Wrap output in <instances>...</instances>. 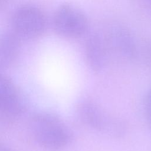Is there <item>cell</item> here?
Wrapping results in <instances>:
<instances>
[{
  "label": "cell",
  "instance_id": "1",
  "mask_svg": "<svg viewBox=\"0 0 151 151\" xmlns=\"http://www.w3.org/2000/svg\"><path fill=\"white\" fill-rule=\"evenodd\" d=\"M31 130L37 143L47 151H60L72 140L70 129L58 116L48 112L35 114L30 122Z\"/></svg>",
  "mask_w": 151,
  "mask_h": 151
},
{
  "label": "cell",
  "instance_id": "2",
  "mask_svg": "<svg viewBox=\"0 0 151 151\" xmlns=\"http://www.w3.org/2000/svg\"><path fill=\"white\" fill-rule=\"evenodd\" d=\"M11 31L20 40H31L42 35L47 28V18L43 11L32 5H22L13 12Z\"/></svg>",
  "mask_w": 151,
  "mask_h": 151
},
{
  "label": "cell",
  "instance_id": "3",
  "mask_svg": "<svg viewBox=\"0 0 151 151\" xmlns=\"http://www.w3.org/2000/svg\"><path fill=\"white\" fill-rule=\"evenodd\" d=\"M81 120L91 128L113 137H119L125 131L124 123L118 117L106 111L96 103L86 100L78 106Z\"/></svg>",
  "mask_w": 151,
  "mask_h": 151
},
{
  "label": "cell",
  "instance_id": "4",
  "mask_svg": "<svg viewBox=\"0 0 151 151\" xmlns=\"http://www.w3.org/2000/svg\"><path fill=\"white\" fill-rule=\"evenodd\" d=\"M87 16L77 6L64 3L55 10L52 17V27L59 35L69 38L83 36L88 28Z\"/></svg>",
  "mask_w": 151,
  "mask_h": 151
},
{
  "label": "cell",
  "instance_id": "5",
  "mask_svg": "<svg viewBox=\"0 0 151 151\" xmlns=\"http://www.w3.org/2000/svg\"><path fill=\"white\" fill-rule=\"evenodd\" d=\"M24 99L14 81L0 72V123L9 124L23 113Z\"/></svg>",
  "mask_w": 151,
  "mask_h": 151
},
{
  "label": "cell",
  "instance_id": "6",
  "mask_svg": "<svg viewBox=\"0 0 151 151\" xmlns=\"http://www.w3.org/2000/svg\"><path fill=\"white\" fill-rule=\"evenodd\" d=\"M85 49L90 67L96 73L100 72L107 60V50L102 37L97 33L91 34L86 41Z\"/></svg>",
  "mask_w": 151,
  "mask_h": 151
},
{
  "label": "cell",
  "instance_id": "7",
  "mask_svg": "<svg viewBox=\"0 0 151 151\" xmlns=\"http://www.w3.org/2000/svg\"><path fill=\"white\" fill-rule=\"evenodd\" d=\"M21 40L11 31L0 32V70L10 67L17 59Z\"/></svg>",
  "mask_w": 151,
  "mask_h": 151
},
{
  "label": "cell",
  "instance_id": "8",
  "mask_svg": "<svg viewBox=\"0 0 151 151\" xmlns=\"http://www.w3.org/2000/svg\"><path fill=\"white\" fill-rule=\"evenodd\" d=\"M116 48L125 57L132 59L136 55V47L129 32L124 28L116 29L113 37Z\"/></svg>",
  "mask_w": 151,
  "mask_h": 151
},
{
  "label": "cell",
  "instance_id": "9",
  "mask_svg": "<svg viewBox=\"0 0 151 151\" xmlns=\"http://www.w3.org/2000/svg\"><path fill=\"white\" fill-rule=\"evenodd\" d=\"M145 109L148 124L151 128V88L148 91L145 97Z\"/></svg>",
  "mask_w": 151,
  "mask_h": 151
},
{
  "label": "cell",
  "instance_id": "10",
  "mask_svg": "<svg viewBox=\"0 0 151 151\" xmlns=\"http://www.w3.org/2000/svg\"><path fill=\"white\" fill-rule=\"evenodd\" d=\"M0 151H13L8 146L0 142Z\"/></svg>",
  "mask_w": 151,
  "mask_h": 151
},
{
  "label": "cell",
  "instance_id": "11",
  "mask_svg": "<svg viewBox=\"0 0 151 151\" xmlns=\"http://www.w3.org/2000/svg\"><path fill=\"white\" fill-rule=\"evenodd\" d=\"M8 0H0V11L3 9L8 3Z\"/></svg>",
  "mask_w": 151,
  "mask_h": 151
}]
</instances>
